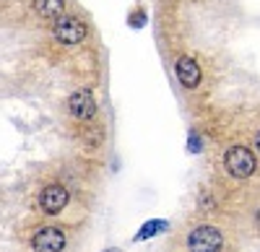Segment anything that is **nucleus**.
Returning <instances> with one entry per match:
<instances>
[{"mask_svg":"<svg viewBox=\"0 0 260 252\" xmlns=\"http://www.w3.org/2000/svg\"><path fill=\"white\" fill-rule=\"evenodd\" d=\"M68 112L76 120H91L96 115V99L89 89H76L68 96Z\"/></svg>","mask_w":260,"mask_h":252,"instance_id":"obj_5","label":"nucleus"},{"mask_svg":"<svg viewBox=\"0 0 260 252\" xmlns=\"http://www.w3.org/2000/svg\"><path fill=\"white\" fill-rule=\"evenodd\" d=\"M255 146H257V151H260V130H257V135H255Z\"/></svg>","mask_w":260,"mask_h":252,"instance_id":"obj_11","label":"nucleus"},{"mask_svg":"<svg viewBox=\"0 0 260 252\" xmlns=\"http://www.w3.org/2000/svg\"><path fill=\"white\" fill-rule=\"evenodd\" d=\"M31 8L42 16V18H60L65 11V0H31Z\"/></svg>","mask_w":260,"mask_h":252,"instance_id":"obj_8","label":"nucleus"},{"mask_svg":"<svg viewBox=\"0 0 260 252\" xmlns=\"http://www.w3.org/2000/svg\"><path fill=\"white\" fill-rule=\"evenodd\" d=\"M198 149H201V140H198V135H192V138H190V151L195 154Z\"/></svg>","mask_w":260,"mask_h":252,"instance_id":"obj_10","label":"nucleus"},{"mask_svg":"<svg viewBox=\"0 0 260 252\" xmlns=\"http://www.w3.org/2000/svg\"><path fill=\"white\" fill-rule=\"evenodd\" d=\"M65 205H68V190H65L62 185H47L45 190H42V195H39V208H42L47 216L62 213Z\"/></svg>","mask_w":260,"mask_h":252,"instance_id":"obj_6","label":"nucleus"},{"mask_svg":"<svg viewBox=\"0 0 260 252\" xmlns=\"http://www.w3.org/2000/svg\"><path fill=\"white\" fill-rule=\"evenodd\" d=\"M187 247H190V252H221L224 249V234L216 226L201 224L190 232Z\"/></svg>","mask_w":260,"mask_h":252,"instance_id":"obj_1","label":"nucleus"},{"mask_svg":"<svg viewBox=\"0 0 260 252\" xmlns=\"http://www.w3.org/2000/svg\"><path fill=\"white\" fill-rule=\"evenodd\" d=\"M52 34L60 45L65 47H76L78 42H83L86 37V24L78 16H60L55 24H52Z\"/></svg>","mask_w":260,"mask_h":252,"instance_id":"obj_3","label":"nucleus"},{"mask_svg":"<svg viewBox=\"0 0 260 252\" xmlns=\"http://www.w3.org/2000/svg\"><path fill=\"white\" fill-rule=\"evenodd\" d=\"M34 252H62L65 249V232L57 226H42L31 237Z\"/></svg>","mask_w":260,"mask_h":252,"instance_id":"obj_4","label":"nucleus"},{"mask_svg":"<svg viewBox=\"0 0 260 252\" xmlns=\"http://www.w3.org/2000/svg\"><path fill=\"white\" fill-rule=\"evenodd\" d=\"M175 73H177V78H180V83L185 89H198L201 86V68H198V62H195L192 57L182 55L175 62Z\"/></svg>","mask_w":260,"mask_h":252,"instance_id":"obj_7","label":"nucleus"},{"mask_svg":"<svg viewBox=\"0 0 260 252\" xmlns=\"http://www.w3.org/2000/svg\"><path fill=\"white\" fill-rule=\"evenodd\" d=\"M104 252H120V249L117 247H110V249H104Z\"/></svg>","mask_w":260,"mask_h":252,"instance_id":"obj_12","label":"nucleus"},{"mask_svg":"<svg viewBox=\"0 0 260 252\" xmlns=\"http://www.w3.org/2000/svg\"><path fill=\"white\" fill-rule=\"evenodd\" d=\"M224 164H226V172L234 179H247L257 166L255 154L250 149H245V146H232V149L226 151V156H224Z\"/></svg>","mask_w":260,"mask_h":252,"instance_id":"obj_2","label":"nucleus"},{"mask_svg":"<svg viewBox=\"0 0 260 252\" xmlns=\"http://www.w3.org/2000/svg\"><path fill=\"white\" fill-rule=\"evenodd\" d=\"M169 224L164 221V219H151V221H146L141 229H138V234L133 237L136 242H141V239H151V237H154V234H159V232H164V229H167Z\"/></svg>","mask_w":260,"mask_h":252,"instance_id":"obj_9","label":"nucleus"}]
</instances>
